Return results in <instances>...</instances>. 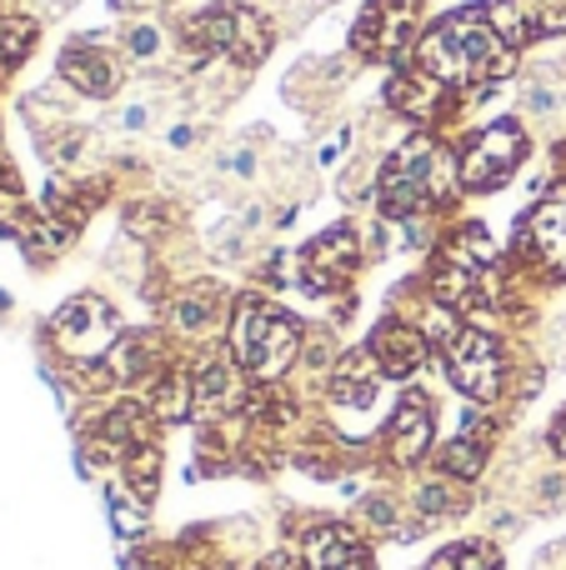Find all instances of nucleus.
Here are the masks:
<instances>
[{"label": "nucleus", "mask_w": 566, "mask_h": 570, "mask_svg": "<svg viewBox=\"0 0 566 570\" xmlns=\"http://www.w3.org/2000/svg\"><path fill=\"white\" fill-rule=\"evenodd\" d=\"M511 66H517V50L491 26L487 6L451 10V16H441L437 26L417 40V70L427 80H437L441 90L501 80V76H511Z\"/></svg>", "instance_id": "1"}, {"label": "nucleus", "mask_w": 566, "mask_h": 570, "mask_svg": "<svg viewBox=\"0 0 566 570\" xmlns=\"http://www.w3.org/2000/svg\"><path fill=\"white\" fill-rule=\"evenodd\" d=\"M296 355H301V325L276 305L241 295L236 315H231V361L246 375H256V381H276Z\"/></svg>", "instance_id": "2"}, {"label": "nucleus", "mask_w": 566, "mask_h": 570, "mask_svg": "<svg viewBox=\"0 0 566 570\" xmlns=\"http://www.w3.org/2000/svg\"><path fill=\"white\" fill-rule=\"evenodd\" d=\"M451 180H457L451 156L437 146V140L417 136L387 160V170H381V210H387L391 220H407V216H417L427 200L447 196Z\"/></svg>", "instance_id": "3"}, {"label": "nucleus", "mask_w": 566, "mask_h": 570, "mask_svg": "<svg viewBox=\"0 0 566 570\" xmlns=\"http://www.w3.org/2000/svg\"><path fill=\"white\" fill-rule=\"evenodd\" d=\"M186 40L201 56H231L236 66H256L271 50V26L241 0H216L211 10L186 20Z\"/></svg>", "instance_id": "4"}, {"label": "nucleus", "mask_w": 566, "mask_h": 570, "mask_svg": "<svg viewBox=\"0 0 566 570\" xmlns=\"http://www.w3.org/2000/svg\"><path fill=\"white\" fill-rule=\"evenodd\" d=\"M50 341L60 345V355L90 365V361H100V355H110V345L120 341V321L106 301L80 295V301L60 305V311L50 315Z\"/></svg>", "instance_id": "5"}, {"label": "nucleus", "mask_w": 566, "mask_h": 570, "mask_svg": "<svg viewBox=\"0 0 566 570\" xmlns=\"http://www.w3.org/2000/svg\"><path fill=\"white\" fill-rule=\"evenodd\" d=\"M421 20V0H367L351 26V50L361 60H397L411 46V30Z\"/></svg>", "instance_id": "6"}, {"label": "nucleus", "mask_w": 566, "mask_h": 570, "mask_svg": "<svg viewBox=\"0 0 566 570\" xmlns=\"http://www.w3.org/2000/svg\"><path fill=\"white\" fill-rule=\"evenodd\" d=\"M527 160V130L517 120H497L487 126L461 156V186L467 190H497L511 170Z\"/></svg>", "instance_id": "7"}, {"label": "nucleus", "mask_w": 566, "mask_h": 570, "mask_svg": "<svg viewBox=\"0 0 566 570\" xmlns=\"http://www.w3.org/2000/svg\"><path fill=\"white\" fill-rule=\"evenodd\" d=\"M447 375L471 401H497L501 395V345L481 331H461L447 345Z\"/></svg>", "instance_id": "8"}, {"label": "nucleus", "mask_w": 566, "mask_h": 570, "mask_svg": "<svg viewBox=\"0 0 566 570\" xmlns=\"http://www.w3.org/2000/svg\"><path fill=\"white\" fill-rule=\"evenodd\" d=\"M491 26L501 30L511 50L531 46V40H547L566 30V0H487Z\"/></svg>", "instance_id": "9"}, {"label": "nucleus", "mask_w": 566, "mask_h": 570, "mask_svg": "<svg viewBox=\"0 0 566 570\" xmlns=\"http://www.w3.org/2000/svg\"><path fill=\"white\" fill-rule=\"evenodd\" d=\"M527 250L552 271V276H566V190H552L547 200L531 206Z\"/></svg>", "instance_id": "10"}, {"label": "nucleus", "mask_w": 566, "mask_h": 570, "mask_svg": "<svg viewBox=\"0 0 566 570\" xmlns=\"http://www.w3.org/2000/svg\"><path fill=\"white\" fill-rule=\"evenodd\" d=\"M367 351L377 355L381 375H391V381H407V375H417L421 361H427V335L411 331L407 321H387L377 335H371Z\"/></svg>", "instance_id": "11"}, {"label": "nucleus", "mask_w": 566, "mask_h": 570, "mask_svg": "<svg viewBox=\"0 0 566 570\" xmlns=\"http://www.w3.org/2000/svg\"><path fill=\"white\" fill-rule=\"evenodd\" d=\"M60 76H66L76 90H86V96H110V90L126 80L120 76V60L106 56L96 40H76V46H66V56H60Z\"/></svg>", "instance_id": "12"}, {"label": "nucleus", "mask_w": 566, "mask_h": 570, "mask_svg": "<svg viewBox=\"0 0 566 570\" xmlns=\"http://www.w3.org/2000/svg\"><path fill=\"white\" fill-rule=\"evenodd\" d=\"M387 445H391V461L397 465H417L421 455H427L431 445V405L421 391H407V401H401L397 421H391L387 431Z\"/></svg>", "instance_id": "13"}, {"label": "nucleus", "mask_w": 566, "mask_h": 570, "mask_svg": "<svg viewBox=\"0 0 566 570\" xmlns=\"http://www.w3.org/2000/svg\"><path fill=\"white\" fill-rule=\"evenodd\" d=\"M351 266H357V236H351L347 226H336L306 250V276H311L306 285L321 295V291H331V285L347 281Z\"/></svg>", "instance_id": "14"}, {"label": "nucleus", "mask_w": 566, "mask_h": 570, "mask_svg": "<svg viewBox=\"0 0 566 570\" xmlns=\"http://www.w3.org/2000/svg\"><path fill=\"white\" fill-rule=\"evenodd\" d=\"M306 570H371V556L347 525H316L306 535Z\"/></svg>", "instance_id": "15"}, {"label": "nucleus", "mask_w": 566, "mask_h": 570, "mask_svg": "<svg viewBox=\"0 0 566 570\" xmlns=\"http://www.w3.org/2000/svg\"><path fill=\"white\" fill-rule=\"evenodd\" d=\"M377 385H381V365H377V355H347L341 361V371H336V381H331V401L336 405H351V411H367L371 401H377Z\"/></svg>", "instance_id": "16"}, {"label": "nucleus", "mask_w": 566, "mask_h": 570, "mask_svg": "<svg viewBox=\"0 0 566 570\" xmlns=\"http://www.w3.org/2000/svg\"><path fill=\"white\" fill-rule=\"evenodd\" d=\"M241 401V365L236 361H211L196 371V411H226Z\"/></svg>", "instance_id": "17"}, {"label": "nucleus", "mask_w": 566, "mask_h": 570, "mask_svg": "<svg viewBox=\"0 0 566 570\" xmlns=\"http://www.w3.org/2000/svg\"><path fill=\"white\" fill-rule=\"evenodd\" d=\"M150 411L160 415V421H186L191 411H196V375H166V381L156 385V401H150Z\"/></svg>", "instance_id": "18"}, {"label": "nucleus", "mask_w": 566, "mask_h": 570, "mask_svg": "<svg viewBox=\"0 0 566 570\" xmlns=\"http://www.w3.org/2000/svg\"><path fill=\"white\" fill-rule=\"evenodd\" d=\"M481 465H487V441H471V435H457V441L441 445V471L451 481H477Z\"/></svg>", "instance_id": "19"}, {"label": "nucleus", "mask_w": 566, "mask_h": 570, "mask_svg": "<svg viewBox=\"0 0 566 570\" xmlns=\"http://www.w3.org/2000/svg\"><path fill=\"white\" fill-rule=\"evenodd\" d=\"M427 570H501V556L491 541H457L437 556Z\"/></svg>", "instance_id": "20"}, {"label": "nucleus", "mask_w": 566, "mask_h": 570, "mask_svg": "<svg viewBox=\"0 0 566 570\" xmlns=\"http://www.w3.org/2000/svg\"><path fill=\"white\" fill-rule=\"evenodd\" d=\"M36 46V20L30 16H0V70L20 66Z\"/></svg>", "instance_id": "21"}, {"label": "nucleus", "mask_w": 566, "mask_h": 570, "mask_svg": "<svg viewBox=\"0 0 566 570\" xmlns=\"http://www.w3.org/2000/svg\"><path fill=\"white\" fill-rule=\"evenodd\" d=\"M120 465H126L130 491H136L140 501H150V495H156V475H160V455L150 451V445H136V451L120 455Z\"/></svg>", "instance_id": "22"}, {"label": "nucleus", "mask_w": 566, "mask_h": 570, "mask_svg": "<svg viewBox=\"0 0 566 570\" xmlns=\"http://www.w3.org/2000/svg\"><path fill=\"white\" fill-rule=\"evenodd\" d=\"M106 501H110V521H116V531L136 541V535L146 531V501H140V495H130L126 485H110Z\"/></svg>", "instance_id": "23"}, {"label": "nucleus", "mask_w": 566, "mask_h": 570, "mask_svg": "<svg viewBox=\"0 0 566 570\" xmlns=\"http://www.w3.org/2000/svg\"><path fill=\"white\" fill-rule=\"evenodd\" d=\"M146 351H150V335H120V341L110 345L106 361H110V371H116L120 381H130V375H140L150 365Z\"/></svg>", "instance_id": "24"}, {"label": "nucleus", "mask_w": 566, "mask_h": 570, "mask_svg": "<svg viewBox=\"0 0 566 570\" xmlns=\"http://www.w3.org/2000/svg\"><path fill=\"white\" fill-rule=\"evenodd\" d=\"M211 321H216V295H186V301H176V331L180 335H206Z\"/></svg>", "instance_id": "25"}, {"label": "nucleus", "mask_w": 566, "mask_h": 570, "mask_svg": "<svg viewBox=\"0 0 566 570\" xmlns=\"http://www.w3.org/2000/svg\"><path fill=\"white\" fill-rule=\"evenodd\" d=\"M417 505H421V515H427V521H447V515H457L467 501H461L447 481H431V485H421V491H417Z\"/></svg>", "instance_id": "26"}, {"label": "nucleus", "mask_w": 566, "mask_h": 570, "mask_svg": "<svg viewBox=\"0 0 566 570\" xmlns=\"http://www.w3.org/2000/svg\"><path fill=\"white\" fill-rule=\"evenodd\" d=\"M120 46H126L130 60H160V50H166V36H160L156 26H130L126 36H120Z\"/></svg>", "instance_id": "27"}, {"label": "nucleus", "mask_w": 566, "mask_h": 570, "mask_svg": "<svg viewBox=\"0 0 566 570\" xmlns=\"http://www.w3.org/2000/svg\"><path fill=\"white\" fill-rule=\"evenodd\" d=\"M150 116H156V106H150L146 96H136V100H120L116 116H110V126L126 130V136H136V130H146V126H150Z\"/></svg>", "instance_id": "28"}, {"label": "nucleus", "mask_w": 566, "mask_h": 570, "mask_svg": "<svg viewBox=\"0 0 566 570\" xmlns=\"http://www.w3.org/2000/svg\"><path fill=\"white\" fill-rule=\"evenodd\" d=\"M361 521H367L371 531H381V535H397L401 531L397 505H391L387 495H367V501H361Z\"/></svg>", "instance_id": "29"}, {"label": "nucleus", "mask_w": 566, "mask_h": 570, "mask_svg": "<svg viewBox=\"0 0 566 570\" xmlns=\"http://www.w3.org/2000/svg\"><path fill=\"white\" fill-rule=\"evenodd\" d=\"M521 110L537 120H552L562 110V96L552 86H521Z\"/></svg>", "instance_id": "30"}, {"label": "nucleus", "mask_w": 566, "mask_h": 570, "mask_svg": "<svg viewBox=\"0 0 566 570\" xmlns=\"http://www.w3.org/2000/svg\"><path fill=\"white\" fill-rule=\"evenodd\" d=\"M221 166H226L231 176H256V156H251V150H231Z\"/></svg>", "instance_id": "31"}, {"label": "nucleus", "mask_w": 566, "mask_h": 570, "mask_svg": "<svg viewBox=\"0 0 566 570\" xmlns=\"http://www.w3.org/2000/svg\"><path fill=\"white\" fill-rule=\"evenodd\" d=\"M541 501H547V505L566 501V481H562V475H547V481H541Z\"/></svg>", "instance_id": "32"}, {"label": "nucleus", "mask_w": 566, "mask_h": 570, "mask_svg": "<svg viewBox=\"0 0 566 570\" xmlns=\"http://www.w3.org/2000/svg\"><path fill=\"white\" fill-rule=\"evenodd\" d=\"M347 140H351V130H336V140H331V146L321 150V166H336L341 150H347Z\"/></svg>", "instance_id": "33"}, {"label": "nucleus", "mask_w": 566, "mask_h": 570, "mask_svg": "<svg viewBox=\"0 0 566 570\" xmlns=\"http://www.w3.org/2000/svg\"><path fill=\"white\" fill-rule=\"evenodd\" d=\"M261 570H301V561H296V556H286V551H276V556H266V561H261Z\"/></svg>", "instance_id": "34"}, {"label": "nucleus", "mask_w": 566, "mask_h": 570, "mask_svg": "<svg viewBox=\"0 0 566 570\" xmlns=\"http://www.w3.org/2000/svg\"><path fill=\"white\" fill-rule=\"evenodd\" d=\"M552 445H557V455L566 461V411L557 415V431H552Z\"/></svg>", "instance_id": "35"}, {"label": "nucleus", "mask_w": 566, "mask_h": 570, "mask_svg": "<svg viewBox=\"0 0 566 570\" xmlns=\"http://www.w3.org/2000/svg\"><path fill=\"white\" fill-rule=\"evenodd\" d=\"M116 10H146V6H166V0H110Z\"/></svg>", "instance_id": "36"}]
</instances>
